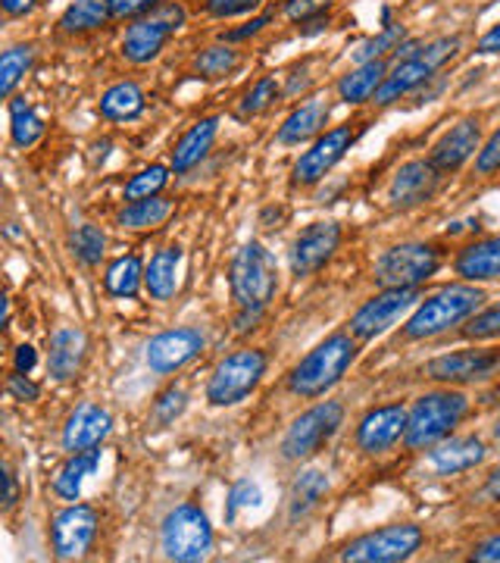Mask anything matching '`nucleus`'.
Masks as SVG:
<instances>
[{"label":"nucleus","mask_w":500,"mask_h":563,"mask_svg":"<svg viewBox=\"0 0 500 563\" xmlns=\"http://www.w3.org/2000/svg\"><path fill=\"white\" fill-rule=\"evenodd\" d=\"M470 413V398L463 391H428L420 395L410 408L407 416V433H403V445L410 451H423V448H435L463 423V416Z\"/></svg>","instance_id":"obj_1"},{"label":"nucleus","mask_w":500,"mask_h":563,"mask_svg":"<svg viewBox=\"0 0 500 563\" xmlns=\"http://www.w3.org/2000/svg\"><path fill=\"white\" fill-rule=\"evenodd\" d=\"M482 304H485V291L475 288V282L445 285L441 291H435L432 298H425L423 304L416 308V313L407 320L403 338H410V341H425V338H435V335L448 333L457 323L470 320Z\"/></svg>","instance_id":"obj_2"},{"label":"nucleus","mask_w":500,"mask_h":563,"mask_svg":"<svg viewBox=\"0 0 500 563\" xmlns=\"http://www.w3.org/2000/svg\"><path fill=\"white\" fill-rule=\"evenodd\" d=\"M357 358V338L348 333H335L325 338L323 345H316L307 358L300 360L291 370V391L300 398H320L335 383H341V376L348 373V366Z\"/></svg>","instance_id":"obj_3"},{"label":"nucleus","mask_w":500,"mask_h":563,"mask_svg":"<svg viewBox=\"0 0 500 563\" xmlns=\"http://www.w3.org/2000/svg\"><path fill=\"white\" fill-rule=\"evenodd\" d=\"M278 291V270L275 257L260 245L248 241L232 263V295L238 308L248 313H263Z\"/></svg>","instance_id":"obj_4"},{"label":"nucleus","mask_w":500,"mask_h":563,"mask_svg":"<svg viewBox=\"0 0 500 563\" xmlns=\"http://www.w3.org/2000/svg\"><path fill=\"white\" fill-rule=\"evenodd\" d=\"M160 548L170 561L191 563L203 561L213 548V529L207 513L195 504H178L170 516L163 520L160 529Z\"/></svg>","instance_id":"obj_5"},{"label":"nucleus","mask_w":500,"mask_h":563,"mask_svg":"<svg viewBox=\"0 0 500 563\" xmlns=\"http://www.w3.org/2000/svg\"><path fill=\"white\" fill-rule=\"evenodd\" d=\"M263 376H266V354L263 351H257V348L235 351L216 363L210 385H207V401L216 408H232V404L245 401Z\"/></svg>","instance_id":"obj_6"},{"label":"nucleus","mask_w":500,"mask_h":563,"mask_svg":"<svg viewBox=\"0 0 500 563\" xmlns=\"http://www.w3.org/2000/svg\"><path fill=\"white\" fill-rule=\"evenodd\" d=\"M185 26V10L182 3L163 0L157 10H150L145 16H138L123 35V57L132 63H150L157 60L160 51L166 48V41L173 38L178 28Z\"/></svg>","instance_id":"obj_7"},{"label":"nucleus","mask_w":500,"mask_h":563,"mask_svg":"<svg viewBox=\"0 0 500 563\" xmlns=\"http://www.w3.org/2000/svg\"><path fill=\"white\" fill-rule=\"evenodd\" d=\"M345 423V408L338 401H323L307 413H300L291 423V429L282 438V454L285 461H307L313 458L323 445H328L335 433Z\"/></svg>","instance_id":"obj_8"},{"label":"nucleus","mask_w":500,"mask_h":563,"mask_svg":"<svg viewBox=\"0 0 500 563\" xmlns=\"http://www.w3.org/2000/svg\"><path fill=\"white\" fill-rule=\"evenodd\" d=\"M441 266V257L432 245H398L375 260L373 279L378 288H416L432 279Z\"/></svg>","instance_id":"obj_9"},{"label":"nucleus","mask_w":500,"mask_h":563,"mask_svg":"<svg viewBox=\"0 0 500 563\" xmlns=\"http://www.w3.org/2000/svg\"><path fill=\"white\" fill-rule=\"evenodd\" d=\"M420 548H423V529L413 523H398L353 538L338 558L353 563H398L413 558Z\"/></svg>","instance_id":"obj_10"},{"label":"nucleus","mask_w":500,"mask_h":563,"mask_svg":"<svg viewBox=\"0 0 500 563\" xmlns=\"http://www.w3.org/2000/svg\"><path fill=\"white\" fill-rule=\"evenodd\" d=\"M457 48H460L457 38H438V41L425 45L423 51L416 53V57H410V60H403V63H398L395 73L382 82V88L375 91V103L398 101L400 95H407L416 85L428 82L457 53Z\"/></svg>","instance_id":"obj_11"},{"label":"nucleus","mask_w":500,"mask_h":563,"mask_svg":"<svg viewBox=\"0 0 500 563\" xmlns=\"http://www.w3.org/2000/svg\"><path fill=\"white\" fill-rule=\"evenodd\" d=\"M420 291L416 288H385L382 295L370 298L363 308L353 313L350 320V335L360 341H370L375 335L388 333L407 310L416 308Z\"/></svg>","instance_id":"obj_12"},{"label":"nucleus","mask_w":500,"mask_h":563,"mask_svg":"<svg viewBox=\"0 0 500 563\" xmlns=\"http://www.w3.org/2000/svg\"><path fill=\"white\" fill-rule=\"evenodd\" d=\"M500 370V354L498 351H453V354H441L425 366V376L432 383L445 385H470V383H485L491 379Z\"/></svg>","instance_id":"obj_13"},{"label":"nucleus","mask_w":500,"mask_h":563,"mask_svg":"<svg viewBox=\"0 0 500 563\" xmlns=\"http://www.w3.org/2000/svg\"><path fill=\"white\" fill-rule=\"evenodd\" d=\"M360 128L353 126H335L325 135L313 141L310 151H303L298 163H295V182L298 185H316L325 179V173H332V166L348 154L350 145L357 141Z\"/></svg>","instance_id":"obj_14"},{"label":"nucleus","mask_w":500,"mask_h":563,"mask_svg":"<svg viewBox=\"0 0 500 563\" xmlns=\"http://www.w3.org/2000/svg\"><path fill=\"white\" fill-rule=\"evenodd\" d=\"M53 551L60 561L82 558L98 536V511L88 504H73L53 516Z\"/></svg>","instance_id":"obj_15"},{"label":"nucleus","mask_w":500,"mask_h":563,"mask_svg":"<svg viewBox=\"0 0 500 563\" xmlns=\"http://www.w3.org/2000/svg\"><path fill=\"white\" fill-rule=\"evenodd\" d=\"M441 179V170H435L432 160H410L403 163L388 185V204L395 210H413L432 201Z\"/></svg>","instance_id":"obj_16"},{"label":"nucleus","mask_w":500,"mask_h":563,"mask_svg":"<svg viewBox=\"0 0 500 563\" xmlns=\"http://www.w3.org/2000/svg\"><path fill=\"white\" fill-rule=\"evenodd\" d=\"M407 416H410V410L403 408V404H385V408L370 410L360 420V429H357L360 451H366V454L391 451L403 438V433H407Z\"/></svg>","instance_id":"obj_17"},{"label":"nucleus","mask_w":500,"mask_h":563,"mask_svg":"<svg viewBox=\"0 0 500 563\" xmlns=\"http://www.w3.org/2000/svg\"><path fill=\"white\" fill-rule=\"evenodd\" d=\"M200 329H170L148 341V366L153 373H175L203 351Z\"/></svg>","instance_id":"obj_18"},{"label":"nucleus","mask_w":500,"mask_h":563,"mask_svg":"<svg viewBox=\"0 0 500 563\" xmlns=\"http://www.w3.org/2000/svg\"><path fill=\"white\" fill-rule=\"evenodd\" d=\"M341 241V229L338 223H313L300 232L291 245V270L298 276H310L323 266L328 257L338 251Z\"/></svg>","instance_id":"obj_19"},{"label":"nucleus","mask_w":500,"mask_h":563,"mask_svg":"<svg viewBox=\"0 0 500 563\" xmlns=\"http://www.w3.org/2000/svg\"><path fill=\"white\" fill-rule=\"evenodd\" d=\"M478 141H482V123H478V120H460L457 126L448 128V132L435 141L428 160H432L435 170H441V173H457L475 151H482Z\"/></svg>","instance_id":"obj_20"},{"label":"nucleus","mask_w":500,"mask_h":563,"mask_svg":"<svg viewBox=\"0 0 500 563\" xmlns=\"http://www.w3.org/2000/svg\"><path fill=\"white\" fill-rule=\"evenodd\" d=\"M485 458H488V448L478 436H448L432 448L428 463H432L435 473L453 476V473H466L478 463H485Z\"/></svg>","instance_id":"obj_21"},{"label":"nucleus","mask_w":500,"mask_h":563,"mask_svg":"<svg viewBox=\"0 0 500 563\" xmlns=\"http://www.w3.org/2000/svg\"><path fill=\"white\" fill-rule=\"evenodd\" d=\"M113 429V420L107 410H100L98 404H82L73 410V416L66 420V429H63V448L66 451H88V448H98L103 438L110 436Z\"/></svg>","instance_id":"obj_22"},{"label":"nucleus","mask_w":500,"mask_h":563,"mask_svg":"<svg viewBox=\"0 0 500 563\" xmlns=\"http://www.w3.org/2000/svg\"><path fill=\"white\" fill-rule=\"evenodd\" d=\"M453 270L463 282H498L500 279V235L482 238L466 245L457 260Z\"/></svg>","instance_id":"obj_23"},{"label":"nucleus","mask_w":500,"mask_h":563,"mask_svg":"<svg viewBox=\"0 0 500 563\" xmlns=\"http://www.w3.org/2000/svg\"><path fill=\"white\" fill-rule=\"evenodd\" d=\"M85 358V333L82 329H57L50 338V376L53 379H73Z\"/></svg>","instance_id":"obj_24"},{"label":"nucleus","mask_w":500,"mask_h":563,"mask_svg":"<svg viewBox=\"0 0 500 563\" xmlns=\"http://www.w3.org/2000/svg\"><path fill=\"white\" fill-rule=\"evenodd\" d=\"M325 120H328V103H325V98H310V101L300 103L298 110L282 123V128H278V145H300V141L320 135Z\"/></svg>","instance_id":"obj_25"},{"label":"nucleus","mask_w":500,"mask_h":563,"mask_svg":"<svg viewBox=\"0 0 500 563\" xmlns=\"http://www.w3.org/2000/svg\"><path fill=\"white\" fill-rule=\"evenodd\" d=\"M216 132H220V120H216V116L200 120V123H195V126L188 128V132L178 138V145H175V151H173L175 173H185V170L198 166L200 160L207 157V151H210V145H213V138H216Z\"/></svg>","instance_id":"obj_26"},{"label":"nucleus","mask_w":500,"mask_h":563,"mask_svg":"<svg viewBox=\"0 0 500 563\" xmlns=\"http://www.w3.org/2000/svg\"><path fill=\"white\" fill-rule=\"evenodd\" d=\"M178 266H182V248H163L150 257L148 270H145V285L157 301H170L178 288Z\"/></svg>","instance_id":"obj_27"},{"label":"nucleus","mask_w":500,"mask_h":563,"mask_svg":"<svg viewBox=\"0 0 500 563\" xmlns=\"http://www.w3.org/2000/svg\"><path fill=\"white\" fill-rule=\"evenodd\" d=\"M328 495V473L323 470H303L295 486H291V495H288V516L291 520H303L307 513H313L320 508Z\"/></svg>","instance_id":"obj_28"},{"label":"nucleus","mask_w":500,"mask_h":563,"mask_svg":"<svg viewBox=\"0 0 500 563\" xmlns=\"http://www.w3.org/2000/svg\"><path fill=\"white\" fill-rule=\"evenodd\" d=\"M385 63L382 60H370V63H360L353 73L338 82V98L345 103H363L375 98V91L382 88L385 82Z\"/></svg>","instance_id":"obj_29"},{"label":"nucleus","mask_w":500,"mask_h":563,"mask_svg":"<svg viewBox=\"0 0 500 563\" xmlns=\"http://www.w3.org/2000/svg\"><path fill=\"white\" fill-rule=\"evenodd\" d=\"M98 463H100V451H95V448L73 454V458L66 461V466L57 473V479H53V491H57L60 498H66V501H78V491H82L85 476H91V473L98 470Z\"/></svg>","instance_id":"obj_30"},{"label":"nucleus","mask_w":500,"mask_h":563,"mask_svg":"<svg viewBox=\"0 0 500 563\" xmlns=\"http://www.w3.org/2000/svg\"><path fill=\"white\" fill-rule=\"evenodd\" d=\"M110 16H113L110 0H73V3L63 10L60 26H63V32H70V35H82V32H95V28H100Z\"/></svg>","instance_id":"obj_31"},{"label":"nucleus","mask_w":500,"mask_h":563,"mask_svg":"<svg viewBox=\"0 0 500 563\" xmlns=\"http://www.w3.org/2000/svg\"><path fill=\"white\" fill-rule=\"evenodd\" d=\"M141 110H145V91L135 82H116L100 98V113L107 120H135Z\"/></svg>","instance_id":"obj_32"},{"label":"nucleus","mask_w":500,"mask_h":563,"mask_svg":"<svg viewBox=\"0 0 500 563\" xmlns=\"http://www.w3.org/2000/svg\"><path fill=\"white\" fill-rule=\"evenodd\" d=\"M173 216V201H163V198H145V201H132L120 213V226L123 229H157L163 226L166 220Z\"/></svg>","instance_id":"obj_33"},{"label":"nucleus","mask_w":500,"mask_h":563,"mask_svg":"<svg viewBox=\"0 0 500 563\" xmlns=\"http://www.w3.org/2000/svg\"><path fill=\"white\" fill-rule=\"evenodd\" d=\"M141 282H145V270H141V260L135 254L120 257L116 263H110V270L103 276V285L113 298H135Z\"/></svg>","instance_id":"obj_34"},{"label":"nucleus","mask_w":500,"mask_h":563,"mask_svg":"<svg viewBox=\"0 0 500 563\" xmlns=\"http://www.w3.org/2000/svg\"><path fill=\"white\" fill-rule=\"evenodd\" d=\"M10 135H13V145L28 148L45 135V120L25 101H10Z\"/></svg>","instance_id":"obj_35"},{"label":"nucleus","mask_w":500,"mask_h":563,"mask_svg":"<svg viewBox=\"0 0 500 563\" xmlns=\"http://www.w3.org/2000/svg\"><path fill=\"white\" fill-rule=\"evenodd\" d=\"M32 57H35L32 48H10V51H3V57H0V91L3 95H13V88L20 85V78L32 66Z\"/></svg>","instance_id":"obj_36"},{"label":"nucleus","mask_w":500,"mask_h":563,"mask_svg":"<svg viewBox=\"0 0 500 563\" xmlns=\"http://www.w3.org/2000/svg\"><path fill=\"white\" fill-rule=\"evenodd\" d=\"M238 66V53L225 45H216V48H207L203 53H198L195 60V70H198L203 78H223L228 76L232 70Z\"/></svg>","instance_id":"obj_37"},{"label":"nucleus","mask_w":500,"mask_h":563,"mask_svg":"<svg viewBox=\"0 0 500 563\" xmlns=\"http://www.w3.org/2000/svg\"><path fill=\"white\" fill-rule=\"evenodd\" d=\"M170 182V173L166 166H150V170H141L138 176H132V182L125 185V201H145V198H153L163 185Z\"/></svg>","instance_id":"obj_38"},{"label":"nucleus","mask_w":500,"mask_h":563,"mask_svg":"<svg viewBox=\"0 0 500 563\" xmlns=\"http://www.w3.org/2000/svg\"><path fill=\"white\" fill-rule=\"evenodd\" d=\"M73 248H75V257H78L82 263L95 266V263H100V257H103L107 238H103V232H100L98 226L85 223V226H78V229H75Z\"/></svg>","instance_id":"obj_39"},{"label":"nucleus","mask_w":500,"mask_h":563,"mask_svg":"<svg viewBox=\"0 0 500 563\" xmlns=\"http://www.w3.org/2000/svg\"><path fill=\"white\" fill-rule=\"evenodd\" d=\"M403 26H385V32L382 35H375V38H370V41H363L357 51H353V60L357 63H370V60H382V53L395 51L400 41H403Z\"/></svg>","instance_id":"obj_40"},{"label":"nucleus","mask_w":500,"mask_h":563,"mask_svg":"<svg viewBox=\"0 0 500 563\" xmlns=\"http://www.w3.org/2000/svg\"><path fill=\"white\" fill-rule=\"evenodd\" d=\"M275 95H278V82H275V76L260 78L248 95H245L238 113H241V116H257V113H263V110L275 101Z\"/></svg>","instance_id":"obj_41"},{"label":"nucleus","mask_w":500,"mask_h":563,"mask_svg":"<svg viewBox=\"0 0 500 563\" xmlns=\"http://www.w3.org/2000/svg\"><path fill=\"white\" fill-rule=\"evenodd\" d=\"M463 335L475 338V341L500 338V304H491V308H485L482 313H473V320L466 323Z\"/></svg>","instance_id":"obj_42"},{"label":"nucleus","mask_w":500,"mask_h":563,"mask_svg":"<svg viewBox=\"0 0 500 563\" xmlns=\"http://www.w3.org/2000/svg\"><path fill=\"white\" fill-rule=\"evenodd\" d=\"M185 404H188V395H185L182 388H166V391L157 398V404H153V420H157L160 426H170V423H175V420L182 416Z\"/></svg>","instance_id":"obj_43"},{"label":"nucleus","mask_w":500,"mask_h":563,"mask_svg":"<svg viewBox=\"0 0 500 563\" xmlns=\"http://www.w3.org/2000/svg\"><path fill=\"white\" fill-rule=\"evenodd\" d=\"M260 504V488L248 483V479H241V483H235V488L228 491V504H225V520L228 523H235V516L245 511V508H257Z\"/></svg>","instance_id":"obj_44"},{"label":"nucleus","mask_w":500,"mask_h":563,"mask_svg":"<svg viewBox=\"0 0 500 563\" xmlns=\"http://www.w3.org/2000/svg\"><path fill=\"white\" fill-rule=\"evenodd\" d=\"M500 170V126L491 132V138L482 145V151L475 157V173L478 176H491Z\"/></svg>","instance_id":"obj_45"},{"label":"nucleus","mask_w":500,"mask_h":563,"mask_svg":"<svg viewBox=\"0 0 500 563\" xmlns=\"http://www.w3.org/2000/svg\"><path fill=\"white\" fill-rule=\"evenodd\" d=\"M263 0H207V13L216 20H232V16H245L250 10H257Z\"/></svg>","instance_id":"obj_46"},{"label":"nucleus","mask_w":500,"mask_h":563,"mask_svg":"<svg viewBox=\"0 0 500 563\" xmlns=\"http://www.w3.org/2000/svg\"><path fill=\"white\" fill-rule=\"evenodd\" d=\"M328 3H332V0H288V3H285V16L295 20V23H307V20L325 13Z\"/></svg>","instance_id":"obj_47"},{"label":"nucleus","mask_w":500,"mask_h":563,"mask_svg":"<svg viewBox=\"0 0 500 563\" xmlns=\"http://www.w3.org/2000/svg\"><path fill=\"white\" fill-rule=\"evenodd\" d=\"M163 0H110V10L116 20H132V16H145L150 10H157Z\"/></svg>","instance_id":"obj_48"},{"label":"nucleus","mask_w":500,"mask_h":563,"mask_svg":"<svg viewBox=\"0 0 500 563\" xmlns=\"http://www.w3.org/2000/svg\"><path fill=\"white\" fill-rule=\"evenodd\" d=\"M7 388H10V395L20 398V401H35V398H38V385L28 383L25 373H20V370L7 379Z\"/></svg>","instance_id":"obj_49"},{"label":"nucleus","mask_w":500,"mask_h":563,"mask_svg":"<svg viewBox=\"0 0 500 563\" xmlns=\"http://www.w3.org/2000/svg\"><path fill=\"white\" fill-rule=\"evenodd\" d=\"M473 561L500 563V533H498V536H488L485 541H478V545H475Z\"/></svg>","instance_id":"obj_50"},{"label":"nucleus","mask_w":500,"mask_h":563,"mask_svg":"<svg viewBox=\"0 0 500 563\" xmlns=\"http://www.w3.org/2000/svg\"><path fill=\"white\" fill-rule=\"evenodd\" d=\"M273 23V13H266V16H257V20H250L245 28H232V32H225V41H245L250 35H257V32H263V28Z\"/></svg>","instance_id":"obj_51"},{"label":"nucleus","mask_w":500,"mask_h":563,"mask_svg":"<svg viewBox=\"0 0 500 563\" xmlns=\"http://www.w3.org/2000/svg\"><path fill=\"white\" fill-rule=\"evenodd\" d=\"M38 363V354H35V348L32 345H23V348H16V358H13V366L20 370V373H32V366Z\"/></svg>","instance_id":"obj_52"},{"label":"nucleus","mask_w":500,"mask_h":563,"mask_svg":"<svg viewBox=\"0 0 500 563\" xmlns=\"http://www.w3.org/2000/svg\"><path fill=\"white\" fill-rule=\"evenodd\" d=\"M478 53H500V23L478 41Z\"/></svg>","instance_id":"obj_53"},{"label":"nucleus","mask_w":500,"mask_h":563,"mask_svg":"<svg viewBox=\"0 0 500 563\" xmlns=\"http://www.w3.org/2000/svg\"><path fill=\"white\" fill-rule=\"evenodd\" d=\"M0 3H3L7 16H23V13H28L35 7V0H0Z\"/></svg>","instance_id":"obj_54"},{"label":"nucleus","mask_w":500,"mask_h":563,"mask_svg":"<svg viewBox=\"0 0 500 563\" xmlns=\"http://www.w3.org/2000/svg\"><path fill=\"white\" fill-rule=\"evenodd\" d=\"M485 495H488L491 501H500V466H495V470L488 473V479H485Z\"/></svg>","instance_id":"obj_55"},{"label":"nucleus","mask_w":500,"mask_h":563,"mask_svg":"<svg viewBox=\"0 0 500 563\" xmlns=\"http://www.w3.org/2000/svg\"><path fill=\"white\" fill-rule=\"evenodd\" d=\"M325 26H328V16H325V13H320V16H313V20H307V23H303V35L323 32Z\"/></svg>","instance_id":"obj_56"},{"label":"nucleus","mask_w":500,"mask_h":563,"mask_svg":"<svg viewBox=\"0 0 500 563\" xmlns=\"http://www.w3.org/2000/svg\"><path fill=\"white\" fill-rule=\"evenodd\" d=\"M3 501H7V508H13V504H16V479H13V473H10V470H7V498H3Z\"/></svg>","instance_id":"obj_57"},{"label":"nucleus","mask_w":500,"mask_h":563,"mask_svg":"<svg viewBox=\"0 0 500 563\" xmlns=\"http://www.w3.org/2000/svg\"><path fill=\"white\" fill-rule=\"evenodd\" d=\"M491 436H495V441H500V416L495 420V426H491Z\"/></svg>","instance_id":"obj_58"}]
</instances>
